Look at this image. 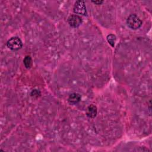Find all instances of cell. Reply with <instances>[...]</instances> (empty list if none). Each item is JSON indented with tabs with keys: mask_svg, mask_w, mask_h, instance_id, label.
Wrapping results in <instances>:
<instances>
[{
	"mask_svg": "<svg viewBox=\"0 0 152 152\" xmlns=\"http://www.w3.org/2000/svg\"><path fill=\"white\" fill-rule=\"evenodd\" d=\"M126 24L131 29L137 30L141 27L142 22L137 15L130 14L126 19Z\"/></svg>",
	"mask_w": 152,
	"mask_h": 152,
	"instance_id": "6da1fadb",
	"label": "cell"
},
{
	"mask_svg": "<svg viewBox=\"0 0 152 152\" xmlns=\"http://www.w3.org/2000/svg\"><path fill=\"white\" fill-rule=\"evenodd\" d=\"M7 47L12 50H18L23 46L21 40L18 37H12L7 42Z\"/></svg>",
	"mask_w": 152,
	"mask_h": 152,
	"instance_id": "7a4b0ae2",
	"label": "cell"
},
{
	"mask_svg": "<svg viewBox=\"0 0 152 152\" xmlns=\"http://www.w3.org/2000/svg\"><path fill=\"white\" fill-rule=\"evenodd\" d=\"M73 11L74 13L77 14V15L80 14L83 15H87V13L84 1L81 0L77 1L74 4Z\"/></svg>",
	"mask_w": 152,
	"mask_h": 152,
	"instance_id": "3957f363",
	"label": "cell"
},
{
	"mask_svg": "<svg viewBox=\"0 0 152 152\" xmlns=\"http://www.w3.org/2000/svg\"><path fill=\"white\" fill-rule=\"evenodd\" d=\"M68 23L69 25L72 28H77L83 22L82 18L77 14H72L68 17Z\"/></svg>",
	"mask_w": 152,
	"mask_h": 152,
	"instance_id": "277c9868",
	"label": "cell"
},
{
	"mask_svg": "<svg viewBox=\"0 0 152 152\" xmlns=\"http://www.w3.org/2000/svg\"><path fill=\"white\" fill-rule=\"evenodd\" d=\"M86 113L88 118H91V119L94 118L97 114V110L96 106H95L93 104L89 105L86 109Z\"/></svg>",
	"mask_w": 152,
	"mask_h": 152,
	"instance_id": "5b68a950",
	"label": "cell"
},
{
	"mask_svg": "<svg viewBox=\"0 0 152 152\" xmlns=\"http://www.w3.org/2000/svg\"><path fill=\"white\" fill-rule=\"evenodd\" d=\"M81 100V96L77 93H72L69 94L68 98V102L70 104H75Z\"/></svg>",
	"mask_w": 152,
	"mask_h": 152,
	"instance_id": "8992f818",
	"label": "cell"
},
{
	"mask_svg": "<svg viewBox=\"0 0 152 152\" xmlns=\"http://www.w3.org/2000/svg\"><path fill=\"white\" fill-rule=\"evenodd\" d=\"M23 63H24L25 67L27 69L30 68L33 65V61H32L31 56L29 55L26 56L23 59Z\"/></svg>",
	"mask_w": 152,
	"mask_h": 152,
	"instance_id": "52a82bcc",
	"label": "cell"
},
{
	"mask_svg": "<svg viewBox=\"0 0 152 152\" xmlns=\"http://www.w3.org/2000/svg\"><path fill=\"white\" fill-rule=\"evenodd\" d=\"M106 39H107V42L109 43V45L112 47L113 48L115 46V44L116 40V36L115 34H108L106 37Z\"/></svg>",
	"mask_w": 152,
	"mask_h": 152,
	"instance_id": "ba28073f",
	"label": "cell"
},
{
	"mask_svg": "<svg viewBox=\"0 0 152 152\" xmlns=\"http://www.w3.org/2000/svg\"><path fill=\"white\" fill-rule=\"evenodd\" d=\"M31 96L32 97H37L39 96H40V91L37 89H34L31 91V93H30Z\"/></svg>",
	"mask_w": 152,
	"mask_h": 152,
	"instance_id": "9c48e42d",
	"label": "cell"
},
{
	"mask_svg": "<svg viewBox=\"0 0 152 152\" xmlns=\"http://www.w3.org/2000/svg\"><path fill=\"white\" fill-rule=\"evenodd\" d=\"M91 2L93 3L96 4V5H100V4H102L103 2V1H92Z\"/></svg>",
	"mask_w": 152,
	"mask_h": 152,
	"instance_id": "30bf717a",
	"label": "cell"
}]
</instances>
